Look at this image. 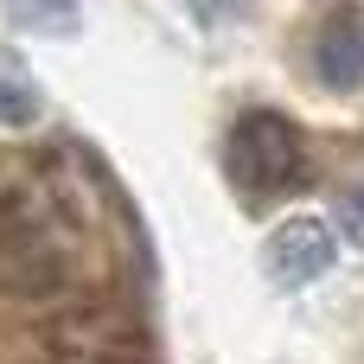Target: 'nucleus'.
<instances>
[{
  "instance_id": "obj_5",
  "label": "nucleus",
  "mask_w": 364,
  "mask_h": 364,
  "mask_svg": "<svg viewBox=\"0 0 364 364\" xmlns=\"http://www.w3.org/2000/svg\"><path fill=\"white\" fill-rule=\"evenodd\" d=\"M0 13L32 38H70L77 32V0H0Z\"/></svg>"
},
{
  "instance_id": "obj_3",
  "label": "nucleus",
  "mask_w": 364,
  "mask_h": 364,
  "mask_svg": "<svg viewBox=\"0 0 364 364\" xmlns=\"http://www.w3.org/2000/svg\"><path fill=\"white\" fill-rule=\"evenodd\" d=\"M333 256H339V230L326 224V218H282L275 230H269V243H262V275L275 282V288H307V282H320L326 269H333Z\"/></svg>"
},
{
  "instance_id": "obj_8",
  "label": "nucleus",
  "mask_w": 364,
  "mask_h": 364,
  "mask_svg": "<svg viewBox=\"0 0 364 364\" xmlns=\"http://www.w3.org/2000/svg\"><path fill=\"white\" fill-rule=\"evenodd\" d=\"M192 6H198V19H205V26H224V19H243L256 0H192Z\"/></svg>"
},
{
  "instance_id": "obj_6",
  "label": "nucleus",
  "mask_w": 364,
  "mask_h": 364,
  "mask_svg": "<svg viewBox=\"0 0 364 364\" xmlns=\"http://www.w3.org/2000/svg\"><path fill=\"white\" fill-rule=\"evenodd\" d=\"M339 237L364 250V179H352V186L339 192Z\"/></svg>"
},
{
  "instance_id": "obj_2",
  "label": "nucleus",
  "mask_w": 364,
  "mask_h": 364,
  "mask_svg": "<svg viewBox=\"0 0 364 364\" xmlns=\"http://www.w3.org/2000/svg\"><path fill=\"white\" fill-rule=\"evenodd\" d=\"M224 179L243 205H275L307 179V134L282 109H243L224 134Z\"/></svg>"
},
{
  "instance_id": "obj_7",
  "label": "nucleus",
  "mask_w": 364,
  "mask_h": 364,
  "mask_svg": "<svg viewBox=\"0 0 364 364\" xmlns=\"http://www.w3.org/2000/svg\"><path fill=\"white\" fill-rule=\"evenodd\" d=\"M32 109H38V96L26 90V83H6L0 77V122L13 128V122H32Z\"/></svg>"
},
{
  "instance_id": "obj_4",
  "label": "nucleus",
  "mask_w": 364,
  "mask_h": 364,
  "mask_svg": "<svg viewBox=\"0 0 364 364\" xmlns=\"http://www.w3.org/2000/svg\"><path fill=\"white\" fill-rule=\"evenodd\" d=\"M307 58H314V77L333 90V96H352L364 90V0H333L307 38Z\"/></svg>"
},
{
  "instance_id": "obj_1",
  "label": "nucleus",
  "mask_w": 364,
  "mask_h": 364,
  "mask_svg": "<svg viewBox=\"0 0 364 364\" xmlns=\"http://www.w3.org/2000/svg\"><path fill=\"white\" fill-rule=\"evenodd\" d=\"M70 294V250L58 218L38 205L32 186H13L0 198V301L45 307Z\"/></svg>"
}]
</instances>
